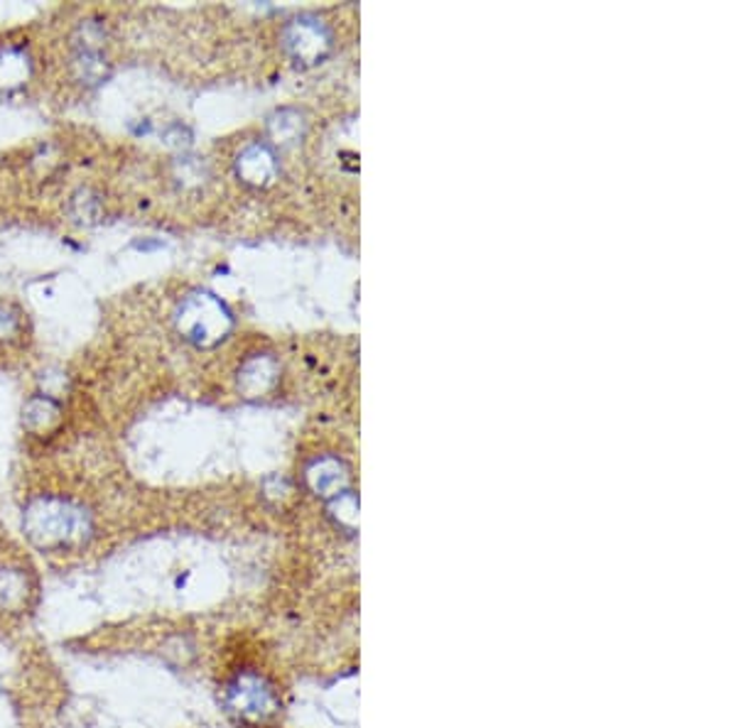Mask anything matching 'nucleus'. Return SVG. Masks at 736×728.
<instances>
[{
  "label": "nucleus",
  "mask_w": 736,
  "mask_h": 728,
  "mask_svg": "<svg viewBox=\"0 0 736 728\" xmlns=\"http://www.w3.org/2000/svg\"><path fill=\"white\" fill-rule=\"evenodd\" d=\"M238 383L248 395H263L273 383H276V368H273V361L266 356L250 358L244 366V371H241Z\"/></svg>",
  "instance_id": "nucleus-8"
},
{
  "label": "nucleus",
  "mask_w": 736,
  "mask_h": 728,
  "mask_svg": "<svg viewBox=\"0 0 736 728\" xmlns=\"http://www.w3.org/2000/svg\"><path fill=\"white\" fill-rule=\"evenodd\" d=\"M231 706L244 716H263L270 711L273 694L270 689L263 687L260 679L244 677L236 682L234 689H231Z\"/></svg>",
  "instance_id": "nucleus-4"
},
{
  "label": "nucleus",
  "mask_w": 736,
  "mask_h": 728,
  "mask_svg": "<svg viewBox=\"0 0 736 728\" xmlns=\"http://www.w3.org/2000/svg\"><path fill=\"white\" fill-rule=\"evenodd\" d=\"M238 174L248 184H266L276 174V158L266 146H250L238 154Z\"/></svg>",
  "instance_id": "nucleus-5"
},
{
  "label": "nucleus",
  "mask_w": 736,
  "mask_h": 728,
  "mask_svg": "<svg viewBox=\"0 0 736 728\" xmlns=\"http://www.w3.org/2000/svg\"><path fill=\"white\" fill-rule=\"evenodd\" d=\"M30 76V60L23 50L3 47L0 50V88H18Z\"/></svg>",
  "instance_id": "nucleus-7"
},
{
  "label": "nucleus",
  "mask_w": 736,
  "mask_h": 728,
  "mask_svg": "<svg viewBox=\"0 0 736 728\" xmlns=\"http://www.w3.org/2000/svg\"><path fill=\"white\" fill-rule=\"evenodd\" d=\"M72 214L79 224H94L98 216V199L92 192H79L72 199Z\"/></svg>",
  "instance_id": "nucleus-11"
},
{
  "label": "nucleus",
  "mask_w": 736,
  "mask_h": 728,
  "mask_svg": "<svg viewBox=\"0 0 736 728\" xmlns=\"http://www.w3.org/2000/svg\"><path fill=\"white\" fill-rule=\"evenodd\" d=\"M23 529L40 549H67L84 545L92 535V515L86 507L60 495H40L25 507Z\"/></svg>",
  "instance_id": "nucleus-1"
},
{
  "label": "nucleus",
  "mask_w": 736,
  "mask_h": 728,
  "mask_svg": "<svg viewBox=\"0 0 736 728\" xmlns=\"http://www.w3.org/2000/svg\"><path fill=\"white\" fill-rule=\"evenodd\" d=\"M28 577L20 569H0V609L18 611L28 601Z\"/></svg>",
  "instance_id": "nucleus-9"
},
{
  "label": "nucleus",
  "mask_w": 736,
  "mask_h": 728,
  "mask_svg": "<svg viewBox=\"0 0 736 728\" xmlns=\"http://www.w3.org/2000/svg\"><path fill=\"white\" fill-rule=\"evenodd\" d=\"M74 74L84 84H102L108 76V62L104 50H76L74 52Z\"/></svg>",
  "instance_id": "nucleus-10"
},
{
  "label": "nucleus",
  "mask_w": 736,
  "mask_h": 728,
  "mask_svg": "<svg viewBox=\"0 0 736 728\" xmlns=\"http://www.w3.org/2000/svg\"><path fill=\"white\" fill-rule=\"evenodd\" d=\"M285 47L292 54V60L302 64L320 62L329 50V35L324 25L312 18H298L285 28Z\"/></svg>",
  "instance_id": "nucleus-3"
},
{
  "label": "nucleus",
  "mask_w": 736,
  "mask_h": 728,
  "mask_svg": "<svg viewBox=\"0 0 736 728\" xmlns=\"http://www.w3.org/2000/svg\"><path fill=\"white\" fill-rule=\"evenodd\" d=\"M18 334V317L10 314V309L0 307V339H10Z\"/></svg>",
  "instance_id": "nucleus-12"
},
{
  "label": "nucleus",
  "mask_w": 736,
  "mask_h": 728,
  "mask_svg": "<svg viewBox=\"0 0 736 728\" xmlns=\"http://www.w3.org/2000/svg\"><path fill=\"white\" fill-rule=\"evenodd\" d=\"M60 417H62V407L57 405V400H52L50 395L30 397L23 410V422L35 435L52 432V429L57 427Z\"/></svg>",
  "instance_id": "nucleus-6"
},
{
  "label": "nucleus",
  "mask_w": 736,
  "mask_h": 728,
  "mask_svg": "<svg viewBox=\"0 0 736 728\" xmlns=\"http://www.w3.org/2000/svg\"><path fill=\"white\" fill-rule=\"evenodd\" d=\"M174 322H178L180 334L200 349L216 346L231 331L228 309L209 292H194L186 297L178 314H174Z\"/></svg>",
  "instance_id": "nucleus-2"
}]
</instances>
